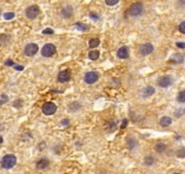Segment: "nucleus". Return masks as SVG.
<instances>
[{
    "label": "nucleus",
    "instance_id": "f8f14e48",
    "mask_svg": "<svg viewBox=\"0 0 185 174\" xmlns=\"http://www.w3.org/2000/svg\"><path fill=\"white\" fill-rule=\"evenodd\" d=\"M62 15H63L65 19L71 18L72 15H73V8H72V6L67 5L66 7H64V8L62 9Z\"/></svg>",
    "mask_w": 185,
    "mask_h": 174
},
{
    "label": "nucleus",
    "instance_id": "dca6fc26",
    "mask_svg": "<svg viewBox=\"0 0 185 174\" xmlns=\"http://www.w3.org/2000/svg\"><path fill=\"white\" fill-rule=\"evenodd\" d=\"M99 57H100V52L98 50H94V51H91L89 54V58L93 61H96L98 59Z\"/></svg>",
    "mask_w": 185,
    "mask_h": 174
},
{
    "label": "nucleus",
    "instance_id": "473e14b6",
    "mask_svg": "<svg viewBox=\"0 0 185 174\" xmlns=\"http://www.w3.org/2000/svg\"><path fill=\"white\" fill-rule=\"evenodd\" d=\"M5 64H6L7 66H11V65H13V66H15V64H13V62L11 61L10 59H9V60H7V61H6V63H5Z\"/></svg>",
    "mask_w": 185,
    "mask_h": 174
},
{
    "label": "nucleus",
    "instance_id": "20e7f679",
    "mask_svg": "<svg viewBox=\"0 0 185 174\" xmlns=\"http://www.w3.org/2000/svg\"><path fill=\"white\" fill-rule=\"evenodd\" d=\"M40 13V9L39 6H37V5H31V6L27 7L26 9V17L30 20H33L37 15H39Z\"/></svg>",
    "mask_w": 185,
    "mask_h": 174
},
{
    "label": "nucleus",
    "instance_id": "9d476101",
    "mask_svg": "<svg viewBox=\"0 0 185 174\" xmlns=\"http://www.w3.org/2000/svg\"><path fill=\"white\" fill-rule=\"evenodd\" d=\"M128 56H130V51H128V46H121L118 48L117 57L119 59H128Z\"/></svg>",
    "mask_w": 185,
    "mask_h": 174
},
{
    "label": "nucleus",
    "instance_id": "f257e3e1",
    "mask_svg": "<svg viewBox=\"0 0 185 174\" xmlns=\"http://www.w3.org/2000/svg\"><path fill=\"white\" fill-rule=\"evenodd\" d=\"M17 163V158L15 154H6L1 160V167L4 169H10Z\"/></svg>",
    "mask_w": 185,
    "mask_h": 174
},
{
    "label": "nucleus",
    "instance_id": "7ed1b4c3",
    "mask_svg": "<svg viewBox=\"0 0 185 174\" xmlns=\"http://www.w3.org/2000/svg\"><path fill=\"white\" fill-rule=\"evenodd\" d=\"M57 109H58V107L54 103L46 102V103H44L43 106H42V112H43L45 115H52L57 111Z\"/></svg>",
    "mask_w": 185,
    "mask_h": 174
},
{
    "label": "nucleus",
    "instance_id": "2f4dec72",
    "mask_svg": "<svg viewBox=\"0 0 185 174\" xmlns=\"http://www.w3.org/2000/svg\"><path fill=\"white\" fill-rule=\"evenodd\" d=\"M177 46L181 48H185V42H177Z\"/></svg>",
    "mask_w": 185,
    "mask_h": 174
},
{
    "label": "nucleus",
    "instance_id": "423d86ee",
    "mask_svg": "<svg viewBox=\"0 0 185 174\" xmlns=\"http://www.w3.org/2000/svg\"><path fill=\"white\" fill-rule=\"evenodd\" d=\"M99 79V73L96 71H89L84 75V81L89 85L95 83Z\"/></svg>",
    "mask_w": 185,
    "mask_h": 174
},
{
    "label": "nucleus",
    "instance_id": "412c9836",
    "mask_svg": "<svg viewBox=\"0 0 185 174\" xmlns=\"http://www.w3.org/2000/svg\"><path fill=\"white\" fill-rule=\"evenodd\" d=\"M177 101L181 103L185 102V90L184 91H181L180 93L178 94V96H177Z\"/></svg>",
    "mask_w": 185,
    "mask_h": 174
},
{
    "label": "nucleus",
    "instance_id": "cd10ccee",
    "mask_svg": "<svg viewBox=\"0 0 185 174\" xmlns=\"http://www.w3.org/2000/svg\"><path fill=\"white\" fill-rule=\"evenodd\" d=\"M179 31H180L181 33H183V34H185V21L179 25Z\"/></svg>",
    "mask_w": 185,
    "mask_h": 174
},
{
    "label": "nucleus",
    "instance_id": "c9c22d12",
    "mask_svg": "<svg viewBox=\"0 0 185 174\" xmlns=\"http://www.w3.org/2000/svg\"><path fill=\"white\" fill-rule=\"evenodd\" d=\"M2 141H3V138L0 137V143H2Z\"/></svg>",
    "mask_w": 185,
    "mask_h": 174
},
{
    "label": "nucleus",
    "instance_id": "b1692460",
    "mask_svg": "<svg viewBox=\"0 0 185 174\" xmlns=\"http://www.w3.org/2000/svg\"><path fill=\"white\" fill-rule=\"evenodd\" d=\"M75 25H76V26H79L78 29H80V30H82V31H87V30H89V28L87 25H84V24H82V23H76Z\"/></svg>",
    "mask_w": 185,
    "mask_h": 174
},
{
    "label": "nucleus",
    "instance_id": "c756f323",
    "mask_svg": "<svg viewBox=\"0 0 185 174\" xmlns=\"http://www.w3.org/2000/svg\"><path fill=\"white\" fill-rule=\"evenodd\" d=\"M89 17L91 18V19H93V20H98V18H99V15H96V13H89Z\"/></svg>",
    "mask_w": 185,
    "mask_h": 174
},
{
    "label": "nucleus",
    "instance_id": "4be33fe9",
    "mask_svg": "<svg viewBox=\"0 0 185 174\" xmlns=\"http://www.w3.org/2000/svg\"><path fill=\"white\" fill-rule=\"evenodd\" d=\"M174 114L176 118H180V116H182L183 114H185V108H179L178 110L175 111Z\"/></svg>",
    "mask_w": 185,
    "mask_h": 174
},
{
    "label": "nucleus",
    "instance_id": "a878e982",
    "mask_svg": "<svg viewBox=\"0 0 185 174\" xmlns=\"http://www.w3.org/2000/svg\"><path fill=\"white\" fill-rule=\"evenodd\" d=\"M3 17H4L5 20H11V19L15 18V13H4Z\"/></svg>",
    "mask_w": 185,
    "mask_h": 174
},
{
    "label": "nucleus",
    "instance_id": "72a5a7b5",
    "mask_svg": "<svg viewBox=\"0 0 185 174\" xmlns=\"http://www.w3.org/2000/svg\"><path fill=\"white\" fill-rule=\"evenodd\" d=\"M126 124H128V120H126V119H124V123H122V125H121V128H122V129L126 128Z\"/></svg>",
    "mask_w": 185,
    "mask_h": 174
},
{
    "label": "nucleus",
    "instance_id": "6ab92c4d",
    "mask_svg": "<svg viewBox=\"0 0 185 174\" xmlns=\"http://www.w3.org/2000/svg\"><path fill=\"white\" fill-rule=\"evenodd\" d=\"M165 144H163V142H159V143H157L156 145H155V150H156L157 152H163L165 150Z\"/></svg>",
    "mask_w": 185,
    "mask_h": 174
},
{
    "label": "nucleus",
    "instance_id": "1a4fd4ad",
    "mask_svg": "<svg viewBox=\"0 0 185 174\" xmlns=\"http://www.w3.org/2000/svg\"><path fill=\"white\" fill-rule=\"evenodd\" d=\"M70 79H71V73L68 70H63L58 74V81L60 83H67V81H70Z\"/></svg>",
    "mask_w": 185,
    "mask_h": 174
},
{
    "label": "nucleus",
    "instance_id": "aec40b11",
    "mask_svg": "<svg viewBox=\"0 0 185 174\" xmlns=\"http://www.w3.org/2000/svg\"><path fill=\"white\" fill-rule=\"evenodd\" d=\"M154 162H155L154 158L151 157V156H147V157H145V159H144V163L147 166H151Z\"/></svg>",
    "mask_w": 185,
    "mask_h": 174
},
{
    "label": "nucleus",
    "instance_id": "e433bc0d",
    "mask_svg": "<svg viewBox=\"0 0 185 174\" xmlns=\"http://www.w3.org/2000/svg\"><path fill=\"white\" fill-rule=\"evenodd\" d=\"M174 174H181V173H174Z\"/></svg>",
    "mask_w": 185,
    "mask_h": 174
},
{
    "label": "nucleus",
    "instance_id": "7c9ffc66",
    "mask_svg": "<svg viewBox=\"0 0 185 174\" xmlns=\"http://www.w3.org/2000/svg\"><path fill=\"white\" fill-rule=\"evenodd\" d=\"M61 124L63 125V126H69V120H68V119H65V120L62 121Z\"/></svg>",
    "mask_w": 185,
    "mask_h": 174
},
{
    "label": "nucleus",
    "instance_id": "4468645a",
    "mask_svg": "<svg viewBox=\"0 0 185 174\" xmlns=\"http://www.w3.org/2000/svg\"><path fill=\"white\" fill-rule=\"evenodd\" d=\"M154 92H155V90L153 89L152 87L148 86V87L144 88L143 91H142V93H143L144 97H150V96H152L153 94H154Z\"/></svg>",
    "mask_w": 185,
    "mask_h": 174
},
{
    "label": "nucleus",
    "instance_id": "ddd939ff",
    "mask_svg": "<svg viewBox=\"0 0 185 174\" xmlns=\"http://www.w3.org/2000/svg\"><path fill=\"white\" fill-rule=\"evenodd\" d=\"M48 165H50V161L47 159H45V158H43V159H40L39 161L37 162L36 168L37 169H45Z\"/></svg>",
    "mask_w": 185,
    "mask_h": 174
},
{
    "label": "nucleus",
    "instance_id": "a211bd4d",
    "mask_svg": "<svg viewBox=\"0 0 185 174\" xmlns=\"http://www.w3.org/2000/svg\"><path fill=\"white\" fill-rule=\"evenodd\" d=\"M171 61L175 63H182L183 62V56L181 54H176L171 58Z\"/></svg>",
    "mask_w": 185,
    "mask_h": 174
},
{
    "label": "nucleus",
    "instance_id": "2eb2a0df",
    "mask_svg": "<svg viewBox=\"0 0 185 174\" xmlns=\"http://www.w3.org/2000/svg\"><path fill=\"white\" fill-rule=\"evenodd\" d=\"M159 124L163 127H169L172 124V119L170 116H163L161 119V121H159Z\"/></svg>",
    "mask_w": 185,
    "mask_h": 174
},
{
    "label": "nucleus",
    "instance_id": "6e6552de",
    "mask_svg": "<svg viewBox=\"0 0 185 174\" xmlns=\"http://www.w3.org/2000/svg\"><path fill=\"white\" fill-rule=\"evenodd\" d=\"M153 48H153V46L151 44H144L140 46L139 52L142 56H147V55L151 54L153 52Z\"/></svg>",
    "mask_w": 185,
    "mask_h": 174
},
{
    "label": "nucleus",
    "instance_id": "f03ea898",
    "mask_svg": "<svg viewBox=\"0 0 185 174\" xmlns=\"http://www.w3.org/2000/svg\"><path fill=\"white\" fill-rule=\"evenodd\" d=\"M143 4L141 2H137L134 3L133 5H131V7L128 8V15H132V17H137V15H140L142 13H143Z\"/></svg>",
    "mask_w": 185,
    "mask_h": 174
},
{
    "label": "nucleus",
    "instance_id": "0eeeda50",
    "mask_svg": "<svg viewBox=\"0 0 185 174\" xmlns=\"http://www.w3.org/2000/svg\"><path fill=\"white\" fill-rule=\"evenodd\" d=\"M37 52H38V46H37L36 44H29L25 46L24 53L26 56H29V57L34 56Z\"/></svg>",
    "mask_w": 185,
    "mask_h": 174
},
{
    "label": "nucleus",
    "instance_id": "39448f33",
    "mask_svg": "<svg viewBox=\"0 0 185 174\" xmlns=\"http://www.w3.org/2000/svg\"><path fill=\"white\" fill-rule=\"evenodd\" d=\"M56 51H57V48H56L54 44H47L43 46V48H41V55L43 57H52L56 53Z\"/></svg>",
    "mask_w": 185,
    "mask_h": 174
},
{
    "label": "nucleus",
    "instance_id": "5701e85b",
    "mask_svg": "<svg viewBox=\"0 0 185 174\" xmlns=\"http://www.w3.org/2000/svg\"><path fill=\"white\" fill-rule=\"evenodd\" d=\"M7 101H8V97H7L5 94H1V95H0V105L4 104Z\"/></svg>",
    "mask_w": 185,
    "mask_h": 174
},
{
    "label": "nucleus",
    "instance_id": "c85d7f7f",
    "mask_svg": "<svg viewBox=\"0 0 185 174\" xmlns=\"http://www.w3.org/2000/svg\"><path fill=\"white\" fill-rule=\"evenodd\" d=\"M42 33H43V34H54V30L50 28H46L42 31Z\"/></svg>",
    "mask_w": 185,
    "mask_h": 174
},
{
    "label": "nucleus",
    "instance_id": "f3484780",
    "mask_svg": "<svg viewBox=\"0 0 185 174\" xmlns=\"http://www.w3.org/2000/svg\"><path fill=\"white\" fill-rule=\"evenodd\" d=\"M99 44H100V39H99V38H97V37H95V38H91V39L89 41V48H97Z\"/></svg>",
    "mask_w": 185,
    "mask_h": 174
},
{
    "label": "nucleus",
    "instance_id": "f704fd0d",
    "mask_svg": "<svg viewBox=\"0 0 185 174\" xmlns=\"http://www.w3.org/2000/svg\"><path fill=\"white\" fill-rule=\"evenodd\" d=\"M13 67H15L17 70H23V69H24V66H15V65Z\"/></svg>",
    "mask_w": 185,
    "mask_h": 174
},
{
    "label": "nucleus",
    "instance_id": "bb28decb",
    "mask_svg": "<svg viewBox=\"0 0 185 174\" xmlns=\"http://www.w3.org/2000/svg\"><path fill=\"white\" fill-rule=\"evenodd\" d=\"M118 2H119L118 0H106V1H105V3H106L107 5H109V6H112V5L117 4Z\"/></svg>",
    "mask_w": 185,
    "mask_h": 174
},
{
    "label": "nucleus",
    "instance_id": "393cba45",
    "mask_svg": "<svg viewBox=\"0 0 185 174\" xmlns=\"http://www.w3.org/2000/svg\"><path fill=\"white\" fill-rule=\"evenodd\" d=\"M177 157L178 158H185V147L180 148V149L177 152Z\"/></svg>",
    "mask_w": 185,
    "mask_h": 174
},
{
    "label": "nucleus",
    "instance_id": "9b49d317",
    "mask_svg": "<svg viewBox=\"0 0 185 174\" xmlns=\"http://www.w3.org/2000/svg\"><path fill=\"white\" fill-rule=\"evenodd\" d=\"M157 83H158L159 87H163V88H167L169 87V86L172 83V79H171L170 76H161V79H158V81H157Z\"/></svg>",
    "mask_w": 185,
    "mask_h": 174
}]
</instances>
